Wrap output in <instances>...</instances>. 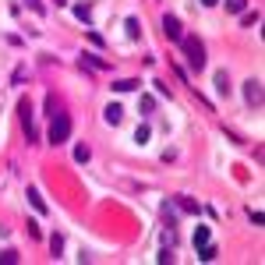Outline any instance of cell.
Returning <instances> with one entry per match:
<instances>
[{
    "instance_id": "cell-11",
    "label": "cell",
    "mask_w": 265,
    "mask_h": 265,
    "mask_svg": "<svg viewBox=\"0 0 265 265\" xmlns=\"http://www.w3.org/2000/svg\"><path fill=\"white\" fill-rule=\"evenodd\" d=\"M138 113H142V117H152V113H156V99H152V96H142V99H138Z\"/></svg>"
},
{
    "instance_id": "cell-2",
    "label": "cell",
    "mask_w": 265,
    "mask_h": 265,
    "mask_svg": "<svg viewBox=\"0 0 265 265\" xmlns=\"http://www.w3.org/2000/svg\"><path fill=\"white\" fill-rule=\"evenodd\" d=\"M71 138V117L57 110L53 113V124H50V145H64Z\"/></svg>"
},
{
    "instance_id": "cell-4",
    "label": "cell",
    "mask_w": 265,
    "mask_h": 265,
    "mask_svg": "<svg viewBox=\"0 0 265 265\" xmlns=\"http://www.w3.org/2000/svg\"><path fill=\"white\" fill-rule=\"evenodd\" d=\"M262 78H247L244 82V102H247V106H251V110H262Z\"/></svg>"
},
{
    "instance_id": "cell-1",
    "label": "cell",
    "mask_w": 265,
    "mask_h": 265,
    "mask_svg": "<svg viewBox=\"0 0 265 265\" xmlns=\"http://www.w3.org/2000/svg\"><path fill=\"white\" fill-rule=\"evenodd\" d=\"M181 50H184V57H187V67H191V71H202V67H205V46H202V39L184 36V39H181Z\"/></svg>"
},
{
    "instance_id": "cell-24",
    "label": "cell",
    "mask_w": 265,
    "mask_h": 265,
    "mask_svg": "<svg viewBox=\"0 0 265 265\" xmlns=\"http://www.w3.org/2000/svg\"><path fill=\"white\" fill-rule=\"evenodd\" d=\"M163 216H166V223H170V226H173V223H177V212H173V209H170V205H163Z\"/></svg>"
},
{
    "instance_id": "cell-18",
    "label": "cell",
    "mask_w": 265,
    "mask_h": 265,
    "mask_svg": "<svg viewBox=\"0 0 265 265\" xmlns=\"http://www.w3.org/2000/svg\"><path fill=\"white\" fill-rule=\"evenodd\" d=\"M244 7H247V0H226V11H233V14H244Z\"/></svg>"
},
{
    "instance_id": "cell-6",
    "label": "cell",
    "mask_w": 265,
    "mask_h": 265,
    "mask_svg": "<svg viewBox=\"0 0 265 265\" xmlns=\"http://www.w3.org/2000/svg\"><path fill=\"white\" fill-rule=\"evenodd\" d=\"M181 212H187V216H198V202L195 198H187V195H177V198H170Z\"/></svg>"
},
{
    "instance_id": "cell-19",
    "label": "cell",
    "mask_w": 265,
    "mask_h": 265,
    "mask_svg": "<svg viewBox=\"0 0 265 265\" xmlns=\"http://www.w3.org/2000/svg\"><path fill=\"white\" fill-rule=\"evenodd\" d=\"M0 262H4V265H14V262H18V251H14V247H7V251H0Z\"/></svg>"
},
{
    "instance_id": "cell-14",
    "label": "cell",
    "mask_w": 265,
    "mask_h": 265,
    "mask_svg": "<svg viewBox=\"0 0 265 265\" xmlns=\"http://www.w3.org/2000/svg\"><path fill=\"white\" fill-rule=\"evenodd\" d=\"M75 18L88 25V21H92V7H88V4H75Z\"/></svg>"
},
{
    "instance_id": "cell-20",
    "label": "cell",
    "mask_w": 265,
    "mask_h": 265,
    "mask_svg": "<svg viewBox=\"0 0 265 265\" xmlns=\"http://www.w3.org/2000/svg\"><path fill=\"white\" fill-rule=\"evenodd\" d=\"M241 21H244L247 28H251V25H258V21H262V14H258V11H247V14H244V18H241Z\"/></svg>"
},
{
    "instance_id": "cell-28",
    "label": "cell",
    "mask_w": 265,
    "mask_h": 265,
    "mask_svg": "<svg viewBox=\"0 0 265 265\" xmlns=\"http://www.w3.org/2000/svg\"><path fill=\"white\" fill-rule=\"evenodd\" d=\"M64 4H67V0H57V7H64Z\"/></svg>"
},
{
    "instance_id": "cell-12",
    "label": "cell",
    "mask_w": 265,
    "mask_h": 265,
    "mask_svg": "<svg viewBox=\"0 0 265 265\" xmlns=\"http://www.w3.org/2000/svg\"><path fill=\"white\" fill-rule=\"evenodd\" d=\"M216 255H219V251H216V244H209V241L198 244V258H202V262H216Z\"/></svg>"
},
{
    "instance_id": "cell-27",
    "label": "cell",
    "mask_w": 265,
    "mask_h": 265,
    "mask_svg": "<svg viewBox=\"0 0 265 265\" xmlns=\"http://www.w3.org/2000/svg\"><path fill=\"white\" fill-rule=\"evenodd\" d=\"M202 4H205V7H216V4H219V0H202Z\"/></svg>"
},
{
    "instance_id": "cell-9",
    "label": "cell",
    "mask_w": 265,
    "mask_h": 265,
    "mask_svg": "<svg viewBox=\"0 0 265 265\" xmlns=\"http://www.w3.org/2000/svg\"><path fill=\"white\" fill-rule=\"evenodd\" d=\"M82 64H88V67H96V71H106V67H110V64L102 61L99 53H82Z\"/></svg>"
},
{
    "instance_id": "cell-23",
    "label": "cell",
    "mask_w": 265,
    "mask_h": 265,
    "mask_svg": "<svg viewBox=\"0 0 265 265\" xmlns=\"http://www.w3.org/2000/svg\"><path fill=\"white\" fill-rule=\"evenodd\" d=\"M156 262H159V265H166V262H173V251H166V247H163V251L156 255Z\"/></svg>"
},
{
    "instance_id": "cell-3",
    "label": "cell",
    "mask_w": 265,
    "mask_h": 265,
    "mask_svg": "<svg viewBox=\"0 0 265 265\" xmlns=\"http://www.w3.org/2000/svg\"><path fill=\"white\" fill-rule=\"evenodd\" d=\"M18 113H21V127H25V138H28V145H36L39 142V131H36V110H32V99H21L18 102Z\"/></svg>"
},
{
    "instance_id": "cell-25",
    "label": "cell",
    "mask_w": 265,
    "mask_h": 265,
    "mask_svg": "<svg viewBox=\"0 0 265 265\" xmlns=\"http://www.w3.org/2000/svg\"><path fill=\"white\" fill-rule=\"evenodd\" d=\"M46 113H50V117L57 113V96H46Z\"/></svg>"
},
{
    "instance_id": "cell-10",
    "label": "cell",
    "mask_w": 265,
    "mask_h": 265,
    "mask_svg": "<svg viewBox=\"0 0 265 265\" xmlns=\"http://www.w3.org/2000/svg\"><path fill=\"white\" fill-rule=\"evenodd\" d=\"M142 82L138 78H121V82H113V92H135Z\"/></svg>"
},
{
    "instance_id": "cell-26",
    "label": "cell",
    "mask_w": 265,
    "mask_h": 265,
    "mask_svg": "<svg viewBox=\"0 0 265 265\" xmlns=\"http://www.w3.org/2000/svg\"><path fill=\"white\" fill-rule=\"evenodd\" d=\"M25 4H28V7H32L36 14H42V11H46V7H42V0H25Z\"/></svg>"
},
{
    "instance_id": "cell-22",
    "label": "cell",
    "mask_w": 265,
    "mask_h": 265,
    "mask_svg": "<svg viewBox=\"0 0 265 265\" xmlns=\"http://www.w3.org/2000/svg\"><path fill=\"white\" fill-rule=\"evenodd\" d=\"M205 241H209V226H198V230H195V247L205 244Z\"/></svg>"
},
{
    "instance_id": "cell-7",
    "label": "cell",
    "mask_w": 265,
    "mask_h": 265,
    "mask_svg": "<svg viewBox=\"0 0 265 265\" xmlns=\"http://www.w3.org/2000/svg\"><path fill=\"white\" fill-rule=\"evenodd\" d=\"M102 121H106V124H113V127H117V124H121V121H124V110H121V106H117V102H110V106H106V110H102Z\"/></svg>"
},
{
    "instance_id": "cell-8",
    "label": "cell",
    "mask_w": 265,
    "mask_h": 265,
    "mask_svg": "<svg viewBox=\"0 0 265 265\" xmlns=\"http://www.w3.org/2000/svg\"><path fill=\"white\" fill-rule=\"evenodd\" d=\"M230 88H233L230 85V75H226V71H216V92L219 96H230Z\"/></svg>"
},
{
    "instance_id": "cell-17",
    "label": "cell",
    "mask_w": 265,
    "mask_h": 265,
    "mask_svg": "<svg viewBox=\"0 0 265 265\" xmlns=\"http://www.w3.org/2000/svg\"><path fill=\"white\" fill-rule=\"evenodd\" d=\"M75 159H78V163H88V159H92V152H88V145H75Z\"/></svg>"
},
{
    "instance_id": "cell-16",
    "label": "cell",
    "mask_w": 265,
    "mask_h": 265,
    "mask_svg": "<svg viewBox=\"0 0 265 265\" xmlns=\"http://www.w3.org/2000/svg\"><path fill=\"white\" fill-rule=\"evenodd\" d=\"M149 135H152V127H149V124H138V131H135V142H138V145H145V142H149Z\"/></svg>"
},
{
    "instance_id": "cell-5",
    "label": "cell",
    "mask_w": 265,
    "mask_h": 265,
    "mask_svg": "<svg viewBox=\"0 0 265 265\" xmlns=\"http://www.w3.org/2000/svg\"><path fill=\"white\" fill-rule=\"evenodd\" d=\"M163 36H166V39H173V42H181V39H184L181 18H173V14H163Z\"/></svg>"
},
{
    "instance_id": "cell-15",
    "label": "cell",
    "mask_w": 265,
    "mask_h": 265,
    "mask_svg": "<svg viewBox=\"0 0 265 265\" xmlns=\"http://www.w3.org/2000/svg\"><path fill=\"white\" fill-rule=\"evenodd\" d=\"M50 251H53V258H61V251H64V237H61V233L50 237Z\"/></svg>"
},
{
    "instance_id": "cell-13",
    "label": "cell",
    "mask_w": 265,
    "mask_h": 265,
    "mask_svg": "<svg viewBox=\"0 0 265 265\" xmlns=\"http://www.w3.org/2000/svg\"><path fill=\"white\" fill-rule=\"evenodd\" d=\"M28 202H32V209H36V212H46V202H42V195H39L36 187H28Z\"/></svg>"
},
{
    "instance_id": "cell-21",
    "label": "cell",
    "mask_w": 265,
    "mask_h": 265,
    "mask_svg": "<svg viewBox=\"0 0 265 265\" xmlns=\"http://www.w3.org/2000/svg\"><path fill=\"white\" fill-rule=\"evenodd\" d=\"M127 36H131V39H138V36H142V28H138V18H127Z\"/></svg>"
}]
</instances>
